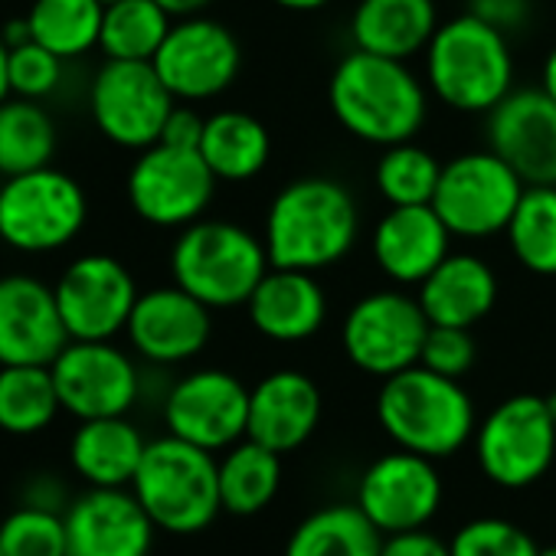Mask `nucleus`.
Instances as JSON below:
<instances>
[{
	"label": "nucleus",
	"instance_id": "1",
	"mask_svg": "<svg viewBox=\"0 0 556 556\" xmlns=\"http://www.w3.org/2000/svg\"><path fill=\"white\" fill-rule=\"evenodd\" d=\"M361 236L354 193L331 177H302L275 193L262 242L275 268L325 271L351 255Z\"/></svg>",
	"mask_w": 556,
	"mask_h": 556
},
{
	"label": "nucleus",
	"instance_id": "2",
	"mask_svg": "<svg viewBox=\"0 0 556 556\" xmlns=\"http://www.w3.org/2000/svg\"><path fill=\"white\" fill-rule=\"evenodd\" d=\"M328 105L348 135L390 148L422 131L429 92L403 60L351 50L331 73Z\"/></svg>",
	"mask_w": 556,
	"mask_h": 556
},
{
	"label": "nucleus",
	"instance_id": "3",
	"mask_svg": "<svg viewBox=\"0 0 556 556\" xmlns=\"http://www.w3.org/2000/svg\"><path fill=\"white\" fill-rule=\"evenodd\" d=\"M377 419L396 448L432 462L455 455L475 439V403L468 390L422 364L383 380L377 393Z\"/></svg>",
	"mask_w": 556,
	"mask_h": 556
},
{
	"label": "nucleus",
	"instance_id": "4",
	"mask_svg": "<svg viewBox=\"0 0 556 556\" xmlns=\"http://www.w3.org/2000/svg\"><path fill=\"white\" fill-rule=\"evenodd\" d=\"M426 86L455 112L488 115L514 92L507 37L471 14L439 24L426 47Z\"/></svg>",
	"mask_w": 556,
	"mask_h": 556
},
{
	"label": "nucleus",
	"instance_id": "5",
	"mask_svg": "<svg viewBox=\"0 0 556 556\" xmlns=\"http://www.w3.org/2000/svg\"><path fill=\"white\" fill-rule=\"evenodd\" d=\"M271 268L265 242L229 219H197L180 229L170 249L174 286L206 308H239Z\"/></svg>",
	"mask_w": 556,
	"mask_h": 556
},
{
	"label": "nucleus",
	"instance_id": "6",
	"mask_svg": "<svg viewBox=\"0 0 556 556\" xmlns=\"http://www.w3.org/2000/svg\"><path fill=\"white\" fill-rule=\"evenodd\" d=\"M131 491L164 533L190 536L206 530L223 514L219 458L170 432L148 439Z\"/></svg>",
	"mask_w": 556,
	"mask_h": 556
},
{
	"label": "nucleus",
	"instance_id": "7",
	"mask_svg": "<svg viewBox=\"0 0 556 556\" xmlns=\"http://www.w3.org/2000/svg\"><path fill=\"white\" fill-rule=\"evenodd\" d=\"M89 219V197L76 177L47 164L0 184V242L43 255L66 249Z\"/></svg>",
	"mask_w": 556,
	"mask_h": 556
},
{
	"label": "nucleus",
	"instance_id": "8",
	"mask_svg": "<svg viewBox=\"0 0 556 556\" xmlns=\"http://www.w3.org/2000/svg\"><path fill=\"white\" fill-rule=\"evenodd\" d=\"M527 184L491 148L442 164L432 210L458 239H491L507 229Z\"/></svg>",
	"mask_w": 556,
	"mask_h": 556
},
{
	"label": "nucleus",
	"instance_id": "9",
	"mask_svg": "<svg viewBox=\"0 0 556 556\" xmlns=\"http://www.w3.org/2000/svg\"><path fill=\"white\" fill-rule=\"evenodd\" d=\"M478 465L501 488H527L540 481L556 458V422L543 396L517 393L497 403L475 429Z\"/></svg>",
	"mask_w": 556,
	"mask_h": 556
},
{
	"label": "nucleus",
	"instance_id": "10",
	"mask_svg": "<svg viewBox=\"0 0 556 556\" xmlns=\"http://www.w3.org/2000/svg\"><path fill=\"white\" fill-rule=\"evenodd\" d=\"M216 174L197 148L151 144L138 151L128 170V203L138 219L157 229H184L203 219L216 193Z\"/></svg>",
	"mask_w": 556,
	"mask_h": 556
},
{
	"label": "nucleus",
	"instance_id": "11",
	"mask_svg": "<svg viewBox=\"0 0 556 556\" xmlns=\"http://www.w3.org/2000/svg\"><path fill=\"white\" fill-rule=\"evenodd\" d=\"M177 99L161 83L154 63L105 60L89 86V112L99 135L125 151H144L161 141Z\"/></svg>",
	"mask_w": 556,
	"mask_h": 556
},
{
	"label": "nucleus",
	"instance_id": "12",
	"mask_svg": "<svg viewBox=\"0 0 556 556\" xmlns=\"http://www.w3.org/2000/svg\"><path fill=\"white\" fill-rule=\"evenodd\" d=\"M429 328L432 325L419 299L403 292H374L348 312L341 344L357 370L387 380L419 364Z\"/></svg>",
	"mask_w": 556,
	"mask_h": 556
},
{
	"label": "nucleus",
	"instance_id": "13",
	"mask_svg": "<svg viewBox=\"0 0 556 556\" xmlns=\"http://www.w3.org/2000/svg\"><path fill=\"white\" fill-rule=\"evenodd\" d=\"M53 292L73 341H115L125 334L141 295L131 268L109 252L73 258L56 278Z\"/></svg>",
	"mask_w": 556,
	"mask_h": 556
},
{
	"label": "nucleus",
	"instance_id": "14",
	"mask_svg": "<svg viewBox=\"0 0 556 556\" xmlns=\"http://www.w3.org/2000/svg\"><path fill=\"white\" fill-rule=\"evenodd\" d=\"M151 63L177 102L197 105L223 96L236 83L242 70V47L226 24L197 14L174 21Z\"/></svg>",
	"mask_w": 556,
	"mask_h": 556
},
{
	"label": "nucleus",
	"instance_id": "15",
	"mask_svg": "<svg viewBox=\"0 0 556 556\" xmlns=\"http://www.w3.org/2000/svg\"><path fill=\"white\" fill-rule=\"evenodd\" d=\"M50 370L63 413L76 422L128 416L141 396V370L115 341H70Z\"/></svg>",
	"mask_w": 556,
	"mask_h": 556
},
{
	"label": "nucleus",
	"instance_id": "16",
	"mask_svg": "<svg viewBox=\"0 0 556 556\" xmlns=\"http://www.w3.org/2000/svg\"><path fill=\"white\" fill-rule=\"evenodd\" d=\"M161 413L170 435L216 455L245 439L249 387L219 367L190 370L167 390Z\"/></svg>",
	"mask_w": 556,
	"mask_h": 556
},
{
	"label": "nucleus",
	"instance_id": "17",
	"mask_svg": "<svg viewBox=\"0 0 556 556\" xmlns=\"http://www.w3.org/2000/svg\"><path fill=\"white\" fill-rule=\"evenodd\" d=\"M357 507L383 530H422L442 507V475L432 458L396 448L370 462L357 484Z\"/></svg>",
	"mask_w": 556,
	"mask_h": 556
},
{
	"label": "nucleus",
	"instance_id": "18",
	"mask_svg": "<svg viewBox=\"0 0 556 556\" xmlns=\"http://www.w3.org/2000/svg\"><path fill=\"white\" fill-rule=\"evenodd\" d=\"M213 334V308L180 286H157L138 295L125 338L154 367H177L203 354Z\"/></svg>",
	"mask_w": 556,
	"mask_h": 556
},
{
	"label": "nucleus",
	"instance_id": "19",
	"mask_svg": "<svg viewBox=\"0 0 556 556\" xmlns=\"http://www.w3.org/2000/svg\"><path fill=\"white\" fill-rule=\"evenodd\" d=\"M63 517L66 556H151L157 527L131 488H86Z\"/></svg>",
	"mask_w": 556,
	"mask_h": 556
},
{
	"label": "nucleus",
	"instance_id": "20",
	"mask_svg": "<svg viewBox=\"0 0 556 556\" xmlns=\"http://www.w3.org/2000/svg\"><path fill=\"white\" fill-rule=\"evenodd\" d=\"M56 292L37 275H0V367H50L70 344Z\"/></svg>",
	"mask_w": 556,
	"mask_h": 556
},
{
	"label": "nucleus",
	"instance_id": "21",
	"mask_svg": "<svg viewBox=\"0 0 556 556\" xmlns=\"http://www.w3.org/2000/svg\"><path fill=\"white\" fill-rule=\"evenodd\" d=\"M488 148L527 187L556 184V102L543 89H514L488 112Z\"/></svg>",
	"mask_w": 556,
	"mask_h": 556
},
{
	"label": "nucleus",
	"instance_id": "22",
	"mask_svg": "<svg viewBox=\"0 0 556 556\" xmlns=\"http://www.w3.org/2000/svg\"><path fill=\"white\" fill-rule=\"evenodd\" d=\"M321 390L302 370H275L249 390V426L245 435L289 455L302 448L321 422Z\"/></svg>",
	"mask_w": 556,
	"mask_h": 556
},
{
	"label": "nucleus",
	"instance_id": "23",
	"mask_svg": "<svg viewBox=\"0 0 556 556\" xmlns=\"http://www.w3.org/2000/svg\"><path fill=\"white\" fill-rule=\"evenodd\" d=\"M252 328L275 344H302L328 321V295L315 271L268 268L245 302Z\"/></svg>",
	"mask_w": 556,
	"mask_h": 556
},
{
	"label": "nucleus",
	"instance_id": "24",
	"mask_svg": "<svg viewBox=\"0 0 556 556\" xmlns=\"http://www.w3.org/2000/svg\"><path fill=\"white\" fill-rule=\"evenodd\" d=\"M452 232L432 203L390 206L374 229V258L396 286H419L452 252Z\"/></svg>",
	"mask_w": 556,
	"mask_h": 556
},
{
	"label": "nucleus",
	"instance_id": "25",
	"mask_svg": "<svg viewBox=\"0 0 556 556\" xmlns=\"http://www.w3.org/2000/svg\"><path fill=\"white\" fill-rule=\"evenodd\" d=\"M416 299L429 325L475 328L497 302V275L471 252H448L419 282Z\"/></svg>",
	"mask_w": 556,
	"mask_h": 556
},
{
	"label": "nucleus",
	"instance_id": "26",
	"mask_svg": "<svg viewBox=\"0 0 556 556\" xmlns=\"http://www.w3.org/2000/svg\"><path fill=\"white\" fill-rule=\"evenodd\" d=\"M148 439L128 416L76 422L70 435V468L86 488H131Z\"/></svg>",
	"mask_w": 556,
	"mask_h": 556
},
{
	"label": "nucleus",
	"instance_id": "27",
	"mask_svg": "<svg viewBox=\"0 0 556 556\" xmlns=\"http://www.w3.org/2000/svg\"><path fill=\"white\" fill-rule=\"evenodd\" d=\"M439 30L435 0H361L351 17L354 50L409 63Z\"/></svg>",
	"mask_w": 556,
	"mask_h": 556
},
{
	"label": "nucleus",
	"instance_id": "28",
	"mask_svg": "<svg viewBox=\"0 0 556 556\" xmlns=\"http://www.w3.org/2000/svg\"><path fill=\"white\" fill-rule=\"evenodd\" d=\"M197 151L203 154L216 180L242 184L265 170L271 157V135L255 115L239 112V109H223V112L206 115Z\"/></svg>",
	"mask_w": 556,
	"mask_h": 556
},
{
	"label": "nucleus",
	"instance_id": "29",
	"mask_svg": "<svg viewBox=\"0 0 556 556\" xmlns=\"http://www.w3.org/2000/svg\"><path fill=\"white\" fill-rule=\"evenodd\" d=\"M383 530L354 504L308 514L289 536L286 556H380Z\"/></svg>",
	"mask_w": 556,
	"mask_h": 556
},
{
	"label": "nucleus",
	"instance_id": "30",
	"mask_svg": "<svg viewBox=\"0 0 556 556\" xmlns=\"http://www.w3.org/2000/svg\"><path fill=\"white\" fill-rule=\"evenodd\" d=\"M278 488H282V455L275 448L245 435L223 452L219 501L226 514L252 517L275 501Z\"/></svg>",
	"mask_w": 556,
	"mask_h": 556
},
{
	"label": "nucleus",
	"instance_id": "31",
	"mask_svg": "<svg viewBox=\"0 0 556 556\" xmlns=\"http://www.w3.org/2000/svg\"><path fill=\"white\" fill-rule=\"evenodd\" d=\"M63 413L50 367H0V432L27 439L47 432Z\"/></svg>",
	"mask_w": 556,
	"mask_h": 556
},
{
	"label": "nucleus",
	"instance_id": "32",
	"mask_svg": "<svg viewBox=\"0 0 556 556\" xmlns=\"http://www.w3.org/2000/svg\"><path fill=\"white\" fill-rule=\"evenodd\" d=\"M56 125L43 102L11 96L0 102V177L53 164Z\"/></svg>",
	"mask_w": 556,
	"mask_h": 556
},
{
	"label": "nucleus",
	"instance_id": "33",
	"mask_svg": "<svg viewBox=\"0 0 556 556\" xmlns=\"http://www.w3.org/2000/svg\"><path fill=\"white\" fill-rule=\"evenodd\" d=\"M102 17V0H34L27 11V27L30 40L70 63L99 50Z\"/></svg>",
	"mask_w": 556,
	"mask_h": 556
},
{
	"label": "nucleus",
	"instance_id": "34",
	"mask_svg": "<svg viewBox=\"0 0 556 556\" xmlns=\"http://www.w3.org/2000/svg\"><path fill=\"white\" fill-rule=\"evenodd\" d=\"M174 17L157 0H112L105 4L99 53L105 60L151 63L167 40Z\"/></svg>",
	"mask_w": 556,
	"mask_h": 556
},
{
	"label": "nucleus",
	"instance_id": "35",
	"mask_svg": "<svg viewBox=\"0 0 556 556\" xmlns=\"http://www.w3.org/2000/svg\"><path fill=\"white\" fill-rule=\"evenodd\" d=\"M507 245L514 258L533 275H556V184L527 187L507 229Z\"/></svg>",
	"mask_w": 556,
	"mask_h": 556
},
{
	"label": "nucleus",
	"instance_id": "36",
	"mask_svg": "<svg viewBox=\"0 0 556 556\" xmlns=\"http://www.w3.org/2000/svg\"><path fill=\"white\" fill-rule=\"evenodd\" d=\"M439 177H442V164L435 161L432 151L419 148L416 141L383 148L377 170H374V184L390 206L432 203Z\"/></svg>",
	"mask_w": 556,
	"mask_h": 556
},
{
	"label": "nucleus",
	"instance_id": "37",
	"mask_svg": "<svg viewBox=\"0 0 556 556\" xmlns=\"http://www.w3.org/2000/svg\"><path fill=\"white\" fill-rule=\"evenodd\" d=\"M0 549L4 556H66V517L17 504L0 520Z\"/></svg>",
	"mask_w": 556,
	"mask_h": 556
},
{
	"label": "nucleus",
	"instance_id": "38",
	"mask_svg": "<svg viewBox=\"0 0 556 556\" xmlns=\"http://www.w3.org/2000/svg\"><path fill=\"white\" fill-rule=\"evenodd\" d=\"M452 556H536V540L510 520L475 517L448 540Z\"/></svg>",
	"mask_w": 556,
	"mask_h": 556
},
{
	"label": "nucleus",
	"instance_id": "39",
	"mask_svg": "<svg viewBox=\"0 0 556 556\" xmlns=\"http://www.w3.org/2000/svg\"><path fill=\"white\" fill-rule=\"evenodd\" d=\"M63 66H66V60H60L53 50L40 47L37 40L11 47V56H8L11 96L47 102L63 83Z\"/></svg>",
	"mask_w": 556,
	"mask_h": 556
},
{
	"label": "nucleus",
	"instance_id": "40",
	"mask_svg": "<svg viewBox=\"0 0 556 556\" xmlns=\"http://www.w3.org/2000/svg\"><path fill=\"white\" fill-rule=\"evenodd\" d=\"M478 361V344L471 338V328H445V325H432L422 344V357L419 364L432 374L462 380Z\"/></svg>",
	"mask_w": 556,
	"mask_h": 556
},
{
	"label": "nucleus",
	"instance_id": "41",
	"mask_svg": "<svg viewBox=\"0 0 556 556\" xmlns=\"http://www.w3.org/2000/svg\"><path fill=\"white\" fill-rule=\"evenodd\" d=\"M73 491L70 484L53 475V471H34L24 488H21V501L17 504H27V507H40V510H56V514H66V507L73 504Z\"/></svg>",
	"mask_w": 556,
	"mask_h": 556
},
{
	"label": "nucleus",
	"instance_id": "42",
	"mask_svg": "<svg viewBox=\"0 0 556 556\" xmlns=\"http://www.w3.org/2000/svg\"><path fill=\"white\" fill-rule=\"evenodd\" d=\"M468 14L507 37L530 21V0H468Z\"/></svg>",
	"mask_w": 556,
	"mask_h": 556
},
{
	"label": "nucleus",
	"instance_id": "43",
	"mask_svg": "<svg viewBox=\"0 0 556 556\" xmlns=\"http://www.w3.org/2000/svg\"><path fill=\"white\" fill-rule=\"evenodd\" d=\"M380 556H452L448 543L435 533L422 530H406V533H390L383 536Z\"/></svg>",
	"mask_w": 556,
	"mask_h": 556
},
{
	"label": "nucleus",
	"instance_id": "44",
	"mask_svg": "<svg viewBox=\"0 0 556 556\" xmlns=\"http://www.w3.org/2000/svg\"><path fill=\"white\" fill-rule=\"evenodd\" d=\"M203 125L206 118L190 105H174L167 122H164V131H161V141L164 144H174V148H200V138H203Z\"/></svg>",
	"mask_w": 556,
	"mask_h": 556
},
{
	"label": "nucleus",
	"instance_id": "45",
	"mask_svg": "<svg viewBox=\"0 0 556 556\" xmlns=\"http://www.w3.org/2000/svg\"><path fill=\"white\" fill-rule=\"evenodd\" d=\"M157 4L174 17V21H184V17H197V14H203L213 0H157Z\"/></svg>",
	"mask_w": 556,
	"mask_h": 556
},
{
	"label": "nucleus",
	"instance_id": "46",
	"mask_svg": "<svg viewBox=\"0 0 556 556\" xmlns=\"http://www.w3.org/2000/svg\"><path fill=\"white\" fill-rule=\"evenodd\" d=\"M271 4H278L282 11H292V14H315V11L328 8L331 0H271Z\"/></svg>",
	"mask_w": 556,
	"mask_h": 556
},
{
	"label": "nucleus",
	"instance_id": "47",
	"mask_svg": "<svg viewBox=\"0 0 556 556\" xmlns=\"http://www.w3.org/2000/svg\"><path fill=\"white\" fill-rule=\"evenodd\" d=\"M540 89L556 102V47L549 50L546 63H543V76H540Z\"/></svg>",
	"mask_w": 556,
	"mask_h": 556
},
{
	"label": "nucleus",
	"instance_id": "48",
	"mask_svg": "<svg viewBox=\"0 0 556 556\" xmlns=\"http://www.w3.org/2000/svg\"><path fill=\"white\" fill-rule=\"evenodd\" d=\"M8 56H11V47L0 37V102L11 99V70H8Z\"/></svg>",
	"mask_w": 556,
	"mask_h": 556
},
{
	"label": "nucleus",
	"instance_id": "49",
	"mask_svg": "<svg viewBox=\"0 0 556 556\" xmlns=\"http://www.w3.org/2000/svg\"><path fill=\"white\" fill-rule=\"evenodd\" d=\"M543 400H546V409H549V416H553V422H556V390H553V393H546Z\"/></svg>",
	"mask_w": 556,
	"mask_h": 556
},
{
	"label": "nucleus",
	"instance_id": "50",
	"mask_svg": "<svg viewBox=\"0 0 556 556\" xmlns=\"http://www.w3.org/2000/svg\"><path fill=\"white\" fill-rule=\"evenodd\" d=\"M536 556H556V546H540V553Z\"/></svg>",
	"mask_w": 556,
	"mask_h": 556
},
{
	"label": "nucleus",
	"instance_id": "51",
	"mask_svg": "<svg viewBox=\"0 0 556 556\" xmlns=\"http://www.w3.org/2000/svg\"><path fill=\"white\" fill-rule=\"evenodd\" d=\"M102 4H112V0H102Z\"/></svg>",
	"mask_w": 556,
	"mask_h": 556
},
{
	"label": "nucleus",
	"instance_id": "52",
	"mask_svg": "<svg viewBox=\"0 0 556 556\" xmlns=\"http://www.w3.org/2000/svg\"><path fill=\"white\" fill-rule=\"evenodd\" d=\"M0 556H4V549H0Z\"/></svg>",
	"mask_w": 556,
	"mask_h": 556
}]
</instances>
